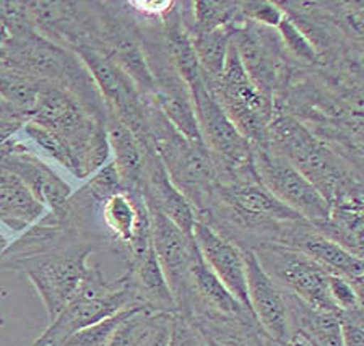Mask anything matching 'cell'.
<instances>
[{"mask_svg": "<svg viewBox=\"0 0 364 346\" xmlns=\"http://www.w3.org/2000/svg\"><path fill=\"white\" fill-rule=\"evenodd\" d=\"M0 28L10 39H21L36 33L26 2H0Z\"/></svg>", "mask_w": 364, "mask_h": 346, "instance_id": "obj_26", "label": "cell"}, {"mask_svg": "<svg viewBox=\"0 0 364 346\" xmlns=\"http://www.w3.org/2000/svg\"><path fill=\"white\" fill-rule=\"evenodd\" d=\"M0 35H4V30H2V28H0Z\"/></svg>", "mask_w": 364, "mask_h": 346, "instance_id": "obj_36", "label": "cell"}, {"mask_svg": "<svg viewBox=\"0 0 364 346\" xmlns=\"http://www.w3.org/2000/svg\"><path fill=\"white\" fill-rule=\"evenodd\" d=\"M53 85L0 62V99L26 119H30L39 94Z\"/></svg>", "mask_w": 364, "mask_h": 346, "instance_id": "obj_21", "label": "cell"}, {"mask_svg": "<svg viewBox=\"0 0 364 346\" xmlns=\"http://www.w3.org/2000/svg\"><path fill=\"white\" fill-rule=\"evenodd\" d=\"M246 264L247 299L255 320L269 337L288 343L289 327L283 289L262 269L250 249H241Z\"/></svg>", "mask_w": 364, "mask_h": 346, "instance_id": "obj_13", "label": "cell"}, {"mask_svg": "<svg viewBox=\"0 0 364 346\" xmlns=\"http://www.w3.org/2000/svg\"><path fill=\"white\" fill-rule=\"evenodd\" d=\"M340 335L343 346H364V314L363 308L340 310Z\"/></svg>", "mask_w": 364, "mask_h": 346, "instance_id": "obj_29", "label": "cell"}, {"mask_svg": "<svg viewBox=\"0 0 364 346\" xmlns=\"http://www.w3.org/2000/svg\"><path fill=\"white\" fill-rule=\"evenodd\" d=\"M148 208V207H146ZM151 223V246L161 266L168 286L173 293L178 314L184 309L189 293L191 264L196 254L192 234L182 231L173 221L155 208H148Z\"/></svg>", "mask_w": 364, "mask_h": 346, "instance_id": "obj_10", "label": "cell"}, {"mask_svg": "<svg viewBox=\"0 0 364 346\" xmlns=\"http://www.w3.org/2000/svg\"><path fill=\"white\" fill-rule=\"evenodd\" d=\"M262 269L284 291L294 294L314 309L340 314L330 298V271L307 255L282 244H260L250 249Z\"/></svg>", "mask_w": 364, "mask_h": 346, "instance_id": "obj_8", "label": "cell"}, {"mask_svg": "<svg viewBox=\"0 0 364 346\" xmlns=\"http://www.w3.org/2000/svg\"><path fill=\"white\" fill-rule=\"evenodd\" d=\"M262 346H291L289 343H282V342H277V340H273L269 335H264V342H262Z\"/></svg>", "mask_w": 364, "mask_h": 346, "instance_id": "obj_34", "label": "cell"}, {"mask_svg": "<svg viewBox=\"0 0 364 346\" xmlns=\"http://www.w3.org/2000/svg\"><path fill=\"white\" fill-rule=\"evenodd\" d=\"M0 166L18 175L34 198L50 212L62 208L72 195V187L18 140H10L9 150L0 158Z\"/></svg>", "mask_w": 364, "mask_h": 346, "instance_id": "obj_14", "label": "cell"}, {"mask_svg": "<svg viewBox=\"0 0 364 346\" xmlns=\"http://www.w3.org/2000/svg\"><path fill=\"white\" fill-rule=\"evenodd\" d=\"M328 289L330 298H332L333 304L337 306L338 310L363 308V294L356 291V288L348 280H345V278L330 274Z\"/></svg>", "mask_w": 364, "mask_h": 346, "instance_id": "obj_28", "label": "cell"}, {"mask_svg": "<svg viewBox=\"0 0 364 346\" xmlns=\"http://www.w3.org/2000/svg\"><path fill=\"white\" fill-rule=\"evenodd\" d=\"M252 160L260 184L283 205L314 226L328 218L330 207L326 198L287 158L267 145H252Z\"/></svg>", "mask_w": 364, "mask_h": 346, "instance_id": "obj_9", "label": "cell"}, {"mask_svg": "<svg viewBox=\"0 0 364 346\" xmlns=\"http://www.w3.org/2000/svg\"><path fill=\"white\" fill-rule=\"evenodd\" d=\"M145 308L129 274L107 281L100 266L91 265L78 293L31 346H62L73 333L124 309Z\"/></svg>", "mask_w": 364, "mask_h": 346, "instance_id": "obj_4", "label": "cell"}, {"mask_svg": "<svg viewBox=\"0 0 364 346\" xmlns=\"http://www.w3.org/2000/svg\"><path fill=\"white\" fill-rule=\"evenodd\" d=\"M241 15L247 21L277 28L283 18V10L273 2H241Z\"/></svg>", "mask_w": 364, "mask_h": 346, "instance_id": "obj_30", "label": "cell"}, {"mask_svg": "<svg viewBox=\"0 0 364 346\" xmlns=\"http://www.w3.org/2000/svg\"><path fill=\"white\" fill-rule=\"evenodd\" d=\"M0 239H5V236L2 234V232H0Z\"/></svg>", "mask_w": 364, "mask_h": 346, "instance_id": "obj_35", "label": "cell"}, {"mask_svg": "<svg viewBox=\"0 0 364 346\" xmlns=\"http://www.w3.org/2000/svg\"><path fill=\"white\" fill-rule=\"evenodd\" d=\"M275 30L280 35L283 48L288 55H291L296 60H299L304 65H312L317 62L316 49L312 46L309 39L304 36V33L299 30L298 25L283 12V18L277 25Z\"/></svg>", "mask_w": 364, "mask_h": 346, "instance_id": "obj_25", "label": "cell"}, {"mask_svg": "<svg viewBox=\"0 0 364 346\" xmlns=\"http://www.w3.org/2000/svg\"><path fill=\"white\" fill-rule=\"evenodd\" d=\"M93 249L95 246L91 244H77L15 260L4 269L21 271L30 278L31 285L43 301L48 320L53 322L82 286L90 269L88 257Z\"/></svg>", "mask_w": 364, "mask_h": 346, "instance_id": "obj_6", "label": "cell"}, {"mask_svg": "<svg viewBox=\"0 0 364 346\" xmlns=\"http://www.w3.org/2000/svg\"><path fill=\"white\" fill-rule=\"evenodd\" d=\"M141 197L148 208H155L169 218L176 226L192 234V228L197 221V213L186 197L171 183L161 160L151 148L146 150L144 185Z\"/></svg>", "mask_w": 364, "mask_h": 346, "instance_id": "obj_15", "label": "cell"}, {"mask_svg": "<svg viewBox=\"0 0 364 346\" xmlns=\"http://www.w3.org/2000/svg\"><path fill=\"white\" fill-rule=\"evenodd\" d=\"M192 237L210 270L244 308L252 312L247 299L246 264L241 247L226 239L202 220H197L193 225Z\"/></svg>", "mask_w": 364, "mask_h": 346, "instance_id": "obj_12", "label": "cell"}, {"mask_svg": "<svg viewBox=\"0 0 364 346\" xmlns=\"http://www.w3.org/2000/svg\"><path fill=\"white\" fill-rule=\"evenodd\" d=\"M267 146L287 158L326 198L328 207L341 197L364 190L363 169L353 166L277 103L267 130Z\"/></svg>", "mask_w": 364, "mask_h": 346, "instance_id": "obj_1", "label": "cell"}, {"mask_svg": "<svg viewBox=\"0 0 364 346\" xmlns=\"http://www.w3.org/2000/svg\"><path fill=\"white\" fill-rule=\"evenodd\" d=\"M282 246L304 254L327 271L348 280L356 291L363 294V257L351 254L326 234H322L309 221L301 220L284 237Z\"/></svg>", "mask_w": 364, "mask_h": 346, "instance_id": "obj_11", "label": "cell"}, {"mask_svg": "<svg viewBox=\"0 0 364 346\" xmlns=\"http://www.w3.org/2000/svg\"><path fill=\"white\" fill-rule=\"evenodd\" d=\"M46 215L18 175L0 166V221L15 232L30 229Z\"/></svg>", "mask_w": 364, "mask_h": 346, "instance_id": "obj_19", "label": "cell"}, {"mask_svg": "<svg viewBox=\"0 0 364 346\" xmlns=\"http://www.w3.org/2000/svg\"><path fill=\"white\" fill-rule=\"evenodd\" d=\"M106 134L114 166L121 179L122 190L141 195L145 171V156L150 146L141 145L121 119L106 111Z\"/></svg>", "mask_w": 364, "mask_h": 346, "instance_id": "obj_17", "label": "cell"}, {"mask_svg": "<svg viewBox=\"0 0 364 346\" xmlns=\"http://www.w3.org/2000/svg\"><path fill=\"white\" fill-rule=\"evenodd\" d=\"M176 2H169V0H163V2H155V0H144V2H129L127 7L134 10L135 13H139L141 18L145 16V20L151 21H161L171 10L174 9Z\"/></svg>", "mask_w": 364, "mask_h": 346, "instance_id": "obj_32", "label": "cell"}, {"mask_svg": "<svg viewBox=\"0 0 364 346\" xmlns=\"http://www.w3.org/2000/svg\"><path fill=\"white\" fill-rule=\"evenodd\" d=\"M168 346H203L200 335L187 317L176 314L171 319Z\"/></svg>", "mask_w": 364, "mask_h": 346, "instance_id": "obj_31", "label": "cell"}, {"mask_svg": "<svg viewBox=\"0 0 364 346\" xmlns=\"http://www.w3.org/2000/svg\"><path fill=\"white\" fill-rule=\"evenodd\" d=\"M244 70L262 93L275 98L293 77L289 55L275 28L242 20L230 26Z\"/></svg>", "mask_w": 364, "mask_h": 346, "instance_id": "obj_7", "label": "cell"}, {"mask_svg": "<svg viewBox=\"0 0 364 346\" xmlns=\"http://www.w3.org/2000/svg\"><path fill=\"white\" fill-rule=\"evenodd\" d=\"M196 242V241H193ZM193 310H210L218 312L225 315L235 317H252V312H249L239 301L228 291L223 283L210 270V266L205 264L198 249L193 254L191 264V276H189V293L184 309L179 314L187 315Z\"/></svg>", "mask_w": 364, "mask_h": 346, "instance_id": "obj_16", "label": "cell"}, {"mask_svg": "<svg viewBox=\"0 0 364 346\" xmlns=\"http://www.w3.org/2000/svg\"><path fill=\"white\" fill-rule=\"evenodd\" d=\"M125 274H129L136 296L146 309L156 312V314H178V304L168 286L153 247L141 257L129 262Z\"/></svg>", "mask_w": 364, "mask_h": 346, "instance_id": "obj_18", "label": "cell"}, {"mask_svg": "<svg viewBox=\"0 0 364 346\" xmlns=\"http://www.w3.org/2000/svg\"><path fill=\"white\" fill-rule=\"evenodd\" d=\"M139 309L144 308L124 309L111 317H106V319L83 328V330L73 333L62 346H106L109 343L114 332H116V328L121 325L130 314H134V312Z\"/></svg>", "mask_w": 364, "mask_h": 346, "instance_id": "obj_24", "label": "cell"}, {"mask_svg": "<svg viewBox=\"0 0 364 346\" xmlns=\"http://www.w3.org/2000/svg\"><path fill=\"white\" fill-rule=\"evenodd\" d=\"M363 192L341 197L330 205L328 218L323 223L316 225V228L346 251L363 257Z\"/></svg>", "mask_w": 364, "mask_h": 346, "instance_id": "obj_20", "label": "cell"}, {"mask_svg": "<svg viewBox=\"0 0 364 346\" xmlns=\"http://www.w3.org/2000/svg\"><path fill=\"white\" fill-rule=\"evenodd\" d=\"M171 319H173V317H171ZM171 319L164 320L161 325L156 328L155 333L146 340L144 346H168L169 332H171Z\"/></svg>", "mask_w": 364, "mask_h": 346, "instance_id": "obj_33", "label": "cell"}, {"mask_svg": "<svg viewBox=\"0 0 364 346\" xmlns=\"http://www.w3.org/2000/svg\"><path fill=\"white\" fill-rule=\"evenodd\" d=\"M171 317L173 315L156 314L146 308L135 310L116 328L106 346H144L156 328Z\"/></svg>", "mask_w": 364, "mask_h": 346, "instance_id": "obj_23", "label": "cell"}, {"mask_svg": "<svg viewBox=\"0 0 364 346\" xmlns=\"http://www.w3.org/2000/svg\"><path fill=\"white\" fill-rule=\"evenodd\" d=\"M191 38L200 65L203 83L210 85L216 82L223 72L228 48L231 43L230 26L203 33H191Z\"/></svg>", "mask_w": 364, "mask_h": 346, "instance_id": "obj_22", "label": "cell"}, {"mask_svg": "<svg viewBox=\"0 0 364 346\" xmlns=\"http://www.w3.org/2000/svg\"><path fill=\"white\" fill-rule=\"evenodd\" d=\"M21 130L46 153V155L53 158V160L59 163L60 166H64L67 171L72 173L73 166H72L70 155H68L67 148L62 145V141L57 139L54 134H50L49 130H46L44 127L38 126V124H34L31 121L23 124Z\"/></svg>", "mask_w": 364, "mask_h": 346, "instance_id": "obj_27", "label": "cell"}, {"mask_svg": "<svg viewBox=\"0 0 364 346\" xmlns=\"http://www.w3.org/2000/svg\"><path fill=\"white\" fill-rule=\"evenodd\" d=\"M49 130L65 146L72 160V174L87 179L109 160L106 117L90 112L67 90L53 85L39 94L30 119Z\"/></svg>", "mask_w": 364, "mask_h": 346, "instance_id": "obj_2", "label": "cell"}, {"mask_svg": "<svg viewBox=\"0 0 364 346\" xmlns=\"http://www.w3.org/2000/svg\"><path fill=\"white\" fill-rule=\"evenodd\" d=\"M145 99L146 144L161 160L171 183L196 210L197 217H202L218 183V168L212 153L203 144L184 137L151 99Z\"/></svg>", "mask_w": 364, "mask_h": 346, "instance_id": "obj_3", "label": "cell"}, {"mask_svg": "<svg viewBox=\"0 0 364 346\" xmlns=\"http://www.w3.org/2000/svg\"><path fill=\"white\" fill-rule=\"evenodd\" d=\"M205 87L242 137L252 145H267V130L275 112V99L262 93L252 83L232 43L228 48L220 78Z\"/></svg>", "mask_w": 364, "mask_h": 346, "instance_id": "obj_5", "label": "cell"}]
</instances>
